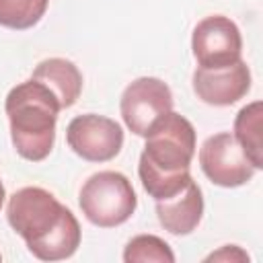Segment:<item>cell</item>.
Segmentation results:
<instances>
[{"mask_svg": "<svg viewBox=\"0 0 263 263\" xmlns=\"http://www.w3.org/2000/svg\"><path fill=\"white\" fill-rule=\"evenodd\" d=\"M205 261H249V255L238 245H224L216 253H210Z\"/></svg>", "mask_w": 263, "mask_h": 263, "instance_id": "9a60e30c", "label": "cell"}, {"mask_svg": "<svg viewBox=\"0 0 263 263\" xmlns=\"http://www.w3.org/2000/svg\"><path fill=\"white\" fill-rule=\"evenodd\" d=\"M33 80L45 84L58 99L62 111L70 109L82 92V74L78 66L66 58H47L39 62L31 74Z\"/></svg>", "mask_w": 263, "mask_h": 263, "instance_id": "8fae6325", "label": "cell"}, {"mask_svg": "<svg viewBox=\"0 0 263 263\" xmlns=\"http://www.w3.org/2000/svg\"><path fill=\"white\" fill-rule=\"evenodd\" d=\"M10 140L16 154L29 162H41L55 144V123L62 111L55 95L29 78L12 86L4 101Z\"/></svg>", "mask_w": 263, "mask_h": 263, "instance_id": "3957f363", "label": "cell"}, {"mask_svg": "<svg viewBox=\"0 0 263 263\" xmlns=\"http://www.w3.org/2000/svg\"><path fill=\"white\" fill-rule=\"evenodd\" d=\"M197 158L203 175L214 185L226 189L247 185L257 173L230 132H220L205 138Z\"/></svg>", "mask_w": 263, "mask_h": 263, "instance_id": "ba28073f", "label": "cell"}, {"mask_svg": "<svg viewBox=\"0 0 263 263\" xmlns=\"http://www.w3.org/2000/svg\"><path fill=\"white\" fill-rule=\"evenodd\" d=\"M70 150L86 162H109L123 148V127L105 115H76L66 127Z\"/></svg>", "mask_w": 263, "mask_h": 263, "instance_id": "52a82bcc", "label": "cell"}, {"mask_svg": "<svg viewBox=\"0 0 263 263\" xmlns=\"http://www.w3.org/2000/svg\"><path fill=\"white\" fill-rule=\"evenodd\" d=\"M4 199H6V189H4V183L0 181V210L4 205Z\"/></svg>", "mask_w": 263, "mask_h": 263, "instance_id": "2e32d148", "label": "cell"}, {"mask_svg": "<svg viewBox=\"0 0 263 263\" xmlns=\"http://www.w3.org/2000/svg\"><path fill=\"white\" fill-rule=\"evenodd\" d=\"M261 123H263V103L253 101L245 105L234 117V140L251 160V164L261 171L263 168V140H261Z\"/></svg>", "mask_w": 263, "mask_h": 263, "instance_id": "7c38bea8", "label": "cell"}, {"mask_svg": "<svg viewBox=\"0 0 263 263\" xmlns=\"http://www.w3.org/2000/svg\"><path fill=\"white\" fill-rule=\"evenodd\" d=\"M123 261L125 263H173L175 253L168 247L166 240H162L156 234H138L132 240H127L123 249Z\"/></svg>", "mask_w": 263, "mask_h": 263, "instance_id": "5bb4252c", "label": "cell"}, {"mask_svg": "<svg viewBox=\"0 0 263 263\" xmlns=\"http://www.w3.org/2000/svg\"><path fill=\"white\" fill-rule=\"evenodd\" d=\"M195 97L212 107H230L251 90V70L245 60L224 68H195L191 76Z\"/></svg>", "mask_w": 263, "mask_h": 263, "instance_id": "9c48e42d", "label": "cell"}, {"mask_svg": "<svg viewBox=\"0 0 263 263\" xmlns=\"http://www.w3.org/2000/svg\"><path fill=\"white\" fill-rule=\"evenodd\" d=\"M0 261H2V255H0Z\"/></svg>", "mask_w": 263, "mask_h": 263, "instance_id": "e0dca14e", "label": "cell"}, {"mask_svg": "<svg viewBox=\"0 0 263 263\" xmlns=\"http://www.w3.org/2000/svg\"><path fill=\"white\" fill-rule=\"evenodd\" d=\"M191 51L199 68H224L242 60V35L224 14L203 16L191 33Z\"/></svg>", "mask_w": 263, "mask_h": 263, "instance_id": "8992f818", "label": "cell"}, {"mask_svg": "<svg viewBox=\"0 0 263 263\" xmlns=\"http://www.w3.org/2000/svg\"><path fill=\"white\" fill-rule=\"evenodd\" d=\"M144 138L138 175L144 191L158 201L181 191L191 179L189 168L197 146L195 127L187 117L171 111Z\"/></svg>", "mask_w": 263, "mask_h": 263, "instance_id": "7a4b0ae2", "label": "cell"}, {"mask_svg": "<svg viewBox=\"0 0 263 263\" xmlns=\"http://www.w3.org/2000/svg\"><path fill=\"white\" fill-rule=\"evenodd\" d=\"M156 218L160 226L173 236L191 234L203 218V193L197 181L191 177L187 185L171 197L154 201Z\"/></svg>", "mask_w": 263, "mask_h": 263, "instance_id": "30bf717a", "label": "cell"}, {"mask_svg": "<svg viewBox=\"0 0 263 263\" xmlns=\"http://www.w3.org/2000/svg\"><path fill=\"white\" fill-rule=\"evenodd\" d=\"M78 205L92 226L115 228L134 216L138 197L132 181L123 173L99 171L90 175L80 187Z\"/></svg>", "mask_w": 263, "mask_h": 263, "instance_id": "277c9868", "label": "cell"}, {"mask_svg": "<svg viewBox=\"0 0 263 263\" xmlns=\"http://www.w3.org/2000/svg\"><path fill=\"white\" fill-rule=\"evenodd\" d=\"M173 92L164 80L156 76H140L123 88L119 113L125 127L134 136L144 138L154 123L173 111Z\"/></svg>", "mask_w": 263, "mask_h": 263, "instance_id": "5b68a950", "label": "cell"}, {"mask_svg": "<svg viewBox=\"0 0 263 263\" xmlns=\"http://www.w3.org/2000/svg\"><path fill=\"white\" fill-rule=\"evenodd\" d=\"M49 6V0H0V27L12 31L33 29Z\"/></svg>", "mask_w": 263, "mask_h": 263, "instance_id": "4fadbf2b", "label": "cell"}, {"mask_svg": "<svg viewBox=\"0 0 263 263\" xmlns=\"http://www.w3.org/2000/svg\"><path fill=\"white\" fill-rule=\"evenodd\" d=\"M6 220L39 261L70 259L82 240L72 210L43 187L16 189L6 201Z\"/></svg>", "mask_w": 263, "mask_h": 263, "instance_id": "6da1fadb", "label": "cell"}]
</instances>
